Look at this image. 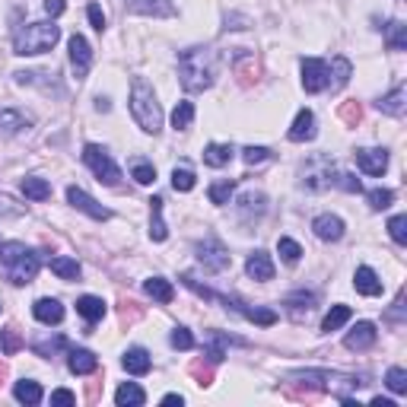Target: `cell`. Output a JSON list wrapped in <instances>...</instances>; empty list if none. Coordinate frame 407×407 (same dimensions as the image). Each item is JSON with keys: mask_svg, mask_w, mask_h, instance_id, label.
I'll return each instance as SVG.
<instances>
[{"mask_svg": "<svg viewBox=\"0 0 407 407\" xmlns=\"http://www.w3.org/2000/svg\"><path fill=\"white\" fill-rule=\"evenodd\" d=\"M302 185L312 191H324L338 185V169L328 156H312L306 166H302Z\"/></svg>", "mask_w": 407, "mask_h": 407, "instance_id": "6", "label": "cell"}, {"mask_svg": "<svg viewBox=\"0 0 407 407\" xmlns=\"http://www.w3.org/2000/svg\"><path fill=\"white\" fill-rule=\"evenodd\" d=\"M169 229L166 219H163V197H153L150 201V239L153 242H166Z\"/></svg>", "mask_w": 407, "mask_h": 407, "instance_id": "25", "label": "cell"}, {"mask_svg": "<svg viewBox=\"0 0 407 407\" xmlns=\"http://www.w3.org/2000/svg\"><path fill=\"white\" fill-rule=\"evenodd\" d=\"M354 287H356V293H363V296H379L382 293V280H379V274L372 271V267H356Z\"/></svg>", "mask_w": 407, "mask_h": 407, "instance_id": "21", "label": "cell"}, {"mask_svg": "<svg viewBox=\"0 0 407 407\" xmlns=\"http://www.w3.org/2000/svg\"><path fill=\"white\" fill-rule=\"evenodd\" d=\"M245 274H249L251 280H274V261L271 255H264V251H251L249 261H245Z\"/></svg>", "mask_w": 407, "mask_h": 407, "instance_id": "17", "label": "cell"}, {"mask_svg": "<svg viewBox=\"0 0 407 407\" xmlns=\"http://www.w3.org/2000/svg\"><path fill=\"white\" fill-rule=\"evenodd\" d=\"M172 188L175 191H191L194 188V172L188 166H175L172 169Z\"/></svg>", "mask_w": 407, "mask_h": 407, "instance_id": "39", "label": "cell"}, {"mask_svg": "<svg viewBox=\"0 0 407 407\" xmlns=\"http://www.w3.org/2000/svg\"><path fill=\"white\" fill-rule=\"evenodd\" d=\"M121 363H124V369H128L131 376H147V372H150V366H153L150 354H147L144 347H131Z\"/></svg>", "mask_w": 407, "mask_h": 407, "instance_id": "22", "label": "cell"}, {"mask_svg": "<svg viewBox=\"0 0 407 407\" xmlns=\"http://www.w3.org/2000/svg\"><path fill=\"white\" fill-rule=\"evenodd\" d=\"M388 233H392V239L398 242V245H407V217L404 213L388 219Z\"/></svg>", "mask_w": 407, "mask_h": 407, "instance_id": "44", "label": "cell"}, {"mask_svg": "<svg viewBox=\"0 0 407 407\" xmlns=\"http://www.w3.org/2000/svg\"><path fill=\"white\" fill-rule=\"evenodd\" d=\"M277 251H280V258L287 264H296L302 258V249H299V242H293V239H280L277 242Z\"/></svg>", "mask_w": 407, "mask_h": 407, "instance_id": "42", "label": "cell"}, {"mask_svg": "<svg viewBox=\"0 0 407 407\" xmlns=\"http://www.w3.org/2000/svg\"><path fill=\"white\" fill-rule=\"evenodd\" d=\"M338 185L344 191H350V194H360V191H363L360 178H356V175H347V172H338Z\"/></svg>", "mask_w": 407, "mask_h": 407, "instance_id": "48", "label": "cell"}, {"mask_svg": "<svg viewBox=\"0 0 407 407\" xmlns=\"http://www.w3.org/2000/svg\"><path fill=\"white\" fill-rule=\"evenodd\" d=\"M67 201L74 204L76 210L90 213L92 219H108V217H112V210H108V207H102V204H96L90 194H86L83 188H76V185H70V188H67Z\"/></svg>", "mask_w": 407, "mask_h": 407, "instance_id": "12", "label": "cell"}, {"mask_svg": "<svg viewBox=\"0 0 407 407\" xmlns=\"http://www.w3.org/2000/svg\"><path fill=\"white\" fill-rule=\"evenodd\" d=\"M264 207H267V204H264L261 191H245L239 201V217L245 219V223H251V219H258L264 213Z\"/></svg>", "mask_w": 407, "mask_h": 407, "instance_id": "20", "label": "cell"}, {"mask_svg": "<svg viewBox=\"0 0 407 407\" xmlns=\"http://www.w3.org/2000/svg\"><path fill=\"white\" fill-rule=\"evenodd\" d=\"M233 191H235V178H223V181H217V185H210V201L213 204H229Z\"/></svg>", "mask_w": 407, "mask_h": 407, "instance_id": "38", "label": "cell"}, {"mask_svg": "<svg viewBox=\"0 0 407 407\" xmlns=\"http://www.w3.org/2000/svg\"><path fill=\"white\" fill-rule=\"evenodd\" d=\"M376 340H379L376 324H372V322H360L354 331L344 338V347H347V350H356V354H360V350H369Z\"/></svg>", "mask_w": 407, "mask_h": 407, "instance_id": "13", "label": "cell"}, {"mask_svg": "<svg viewBox=\"0 0 407 407\" xmlns=\"http://www.w3.org/2000/svg\"><path fill=\"white\" fill-rule=\"evenodd\" d=\"M366 197H369V207H372V210H385V207H392V201H394V194L388 188H372Z\"/></svg>", "mask_w": 407, "mask_h": 407, "instance_id": "45", "label": "cell"}, {"mask_svg": "<svg viewBox=\"0 0 407 407\" xmlns=\"http://www.w3.org/2000/svg\"><path fill=\"white\" fill-rule=\"evenodd\" d=\"M67 366H70L74 376H90V372L99 369V356L90 354V350H70Z\"/></svg>", "mask_w": 407, "mask_h": 407, "instance_id": "19", "label": "cell"}, {"mask_svg": "<svg viewBox=\"0 0 407 407\" xmlns=\"http://www.w3.org/2000/svg\"><path fill=\"white\" fill-rule=\"evenodd\" d=\"M388 48L392 51H404L407 48V26L401 19H392L388 23Z\"/></svg>", "mask_w": 407, "mask_h": 407, "instance_id": "35", "label": "cell"}, {"mask_svg": "<svg viewBox=\"0 0 407 407\" xmlns=\"http://www.w3.org/2000/svg\"><path fill=\"white\" fill-rule=\"evenodd\" d=\"M38 255L26 249L23 242H3L0 245V274L13 283V287H26L38 274Z\"/></svg>", "mask_w": 407, "mask_h": 407, "instance_id": "2", "label": "cell"}, {"mask_svg": "<svg viewBox=\"0 0 407 407\" xmlns=\"http://www.w3.org/2000/svg\"><path fill=\"white\" fill-rule=\"evenodd\" d=\"M233 156H235L233 144H207V150H204V163H207V166H213V169L229 166V159H233Z\"/></svg>", "mask_w": 407, "mask_h": 407, "instance_id": "27", "label": "cell"}, {"mask_svg": "<svg viewBox=\"0 0 407 407\" xmlns=\"http://www.w3.org/2000/svg\"><path fill=\"white\" fill-rule=\"evenodd\" d=\"M287 306H290V312H293V318H302V306L306 309H315V296L312 293H296V296H287Z\"/></svg>", "mask_w": 407, "mask_h": 407, "instance_id": "40", "label": "cell"}, {"mask_svg": "<svg viewBox=\"0 0 407 407\" xmlns=\"http://www.w3.org/2000/svg\"><path fill=\"white\" fill-rule=\"evenodd\" d=\"M60 38V26L54 23H29L19 26L13 35V54L19 58H32V54H45L58 45Z\"/></svg>", "mask_w": 407, "mask_h": 407, "instance_id": "4", "label": "cell"}, {"mask_svg": "<svg viewBox=\"0 0 407 407\" xmlns=\"http://www.w3.org/2000/svg\"><path fill=\"white\" fill-rule=\"evenodd\" d=\"M350 315H354V312H350V306H334V309L328 312V315H324V322H322V331H324V334L338 331L340 324H347V322H350Z\"/></svg>", "mask_w": 407, "mask_h": 407, "instance_id": "33", "label": "cell"}, {"mask_svg": "<svg viewBox=\"0 0 407 407\" xmlns=\"http://www.w3.org/2000/svg\"><path fill=\"white\" fill-rule=\"evenodd\" d=\"M181 401H185L181 394H166V398H163V404H181Z\"/></svg>", "mask_w": 407, "mask_h": 407, "instance_id": "54", "label": "cell"}, {"mask_svg": "<svg viewBox=\"0 0 407 407\" xmlns=\"http://www.w3.org/2000/svg\"><path fill=\"white\" fill-rule=\"evenodd\" d=\"M76 312H80L90 324H96L106 318V302L99 299V296H80V299H76Z\"/></svg>", "mask_w": 407, "mask_h": 407, "instance_id": "23", "label": "cell"}, {"mask_svg": "<svg viewBox=\"0 0 407 407\" xmlns=\"http://www.w3.org/2000/svg\"><path fill=\"white\" fill-rule=\"evenodd\" d=\"M242 159H245V166H261L271 159V150L267 147H245L242 150Z\"/></svg>", "mask_w": 407, "mask_h": 407, "instance_id": "43", "label": "cell"}, {"mask_svg": "<svg viewBox=\"0 0 407 407\" xmlns=\"http://www.w3.org/2000/svg\"><path fill=\"white\" fill-rule=\"evenodd\" d=\"M124 10L137 16H159V19L175 16V7L169 0H124Z\"/></svg>", "mask_w": 407, "mask_h": 407, "instance_id": "11", "label": "cell"}, {"mask_svg": "<svg viewBox=\"0 0 407 407\" xmlns=\"http://www.w3.org/2000/svg\"><path fill=\"white\" fill-rule=\"evenodd\" d=\"M302 86L306 92H322L331 86V74H328V60L306 58L302 60Z\"/></svg>", "mask_w": 407, "mask_h": 407, "instance_id": "8", "label": "cell"}, {"mask_svg": "<svg viewBox=\"0 0 407 407\" xmlns=\"http://www.w3.org/2000/svg\"><path fill=\"white\" fill-rule=\"evenodd\" d=\"M147 401V394H144V388L140 385H134V382H124L115 392V404L118 407H140Z\"/></svg>", "mask_w": 407, "mask_h": 407, "instance_id": "26", "label": "cell"}, {"mask_svg": "<svg viewBox=\"0 0 407 407\" xmlns=\"http://www.w3.org/2000/svg\"><path fill=\"white\" fill-rule=\"evenodd\" d=\"M13 394H16V401H19V404H29L32 407V404H38V401H42V385L23 379V382H16Z\"/></svg>", "mask_w": 407, "mask_h": 407, "instance_id": "32", "label": "cell"}, {"mask_svg": "<svg viewBox=\"0 0 407 407\" xmlns=\"http://www.w3.org/2000/svg\"><path fill=\"white\" fill-rule=\"evenodd\" d=\"M67 347V338H54L51 344H42V340H35V344H32V350H35L38 356H51L54 350H64Z\"/></svg>", "mask_w": 407, "mask_h": 407, "instance_id": "47", "label": "cell"}, {"mask_svg": "<svg viewBox=\"0 0 407 407\" xmlns=\"http://www.w3.org/2000/svg\"><path fill=\"white\" fill-rule=\"evenodd\" d=\"M86 16H90V23H92V29H106V13H102V7H99V3H90V7H86Z\"/></svg>", "mask_w": 407, "mask_h": 407, "instance_id": "49", "label": "cell"}, {"mask_svg": "<svg viewBox=\"0 0 407 407\" xmlns=\"http://www.w3.org/2000/svg\"><path fill=\"white\" fill-rule=\"evenodd\" d=\"M131 175H134L137 185H153V181H156V169H153V163H144V159H137L134 166H131Z\"/></svg>", "mask_w": 407, "mask_h": 407, "instance_id": "37", "label": "cell"}, {"mask_svg": "<svg viewBox=\"0 0 407 407\" xmlns=\"http://www.w3.org/2000/svg\"><path fill=\"white\" fill-rule=\"evenodd\" d=\"M372 407H394V401H388V398H372Z\"/></svg>", "mask_w": 407, "mask_h": 407, "instance_id": "53", "label": "cell"}, {"mask_svg": "<svg viewBox=\"0 0 407 407\" xmlns=\"http://www.w3.org/2000/svg\"><path fill=\"white\" fill-rule=\"evenodd\" d=\"M32 315L42 324H60L64 322V306H60L58 299H38L35 306H32Z\"/></svg>", "mask_w": 407, "mask_h": 407, "instance_id": "18", "label": "cell"}, {"mask_svg": "<svg viewBox=\"0 0 407 407\" xmlns=\"http://www.w3.org/2000/svg\"><path fill=\"white\" fill-rule=\"evenodd\" d=\"M23 194L29 201H48L51 197V185L45 178H38V175H29V178H23Z\"/></svg>", "mask_w": 407, "mask_h": 407, "instance_id": "30", "label": "cell"}, {"mask_svg": "<svg viewBox=\"0 0 407 407\" xmlns=\"http://www.w3.org/2000/svg\"><path fill=\"white\" fill-rule=\"evenodd\" d=\"M312 229H315L318 239H324V242H338L340 235H344V219L334 217V213H322V217H315Z\"/></svg>", "mask_w": 407, "mask_h": 407, "instance_id": "15", "label": "cell"}, {"mask_svg": "<svg viewBox=\"0 0 407 407\" xmlns=\"http://www.w3.org/2000/svg\"><path fill=\"white\" fill-rule=\"evenodd\" d=\"M379 106V112H385V115H394V118H401V115H404V86H394L392 92H388V96H382L376 102Z\"/></svg>", "mask_w": 407, "mask_h": 407, "instance_id": "28", "label": "cell"}, {"mask_svg": "<svg viewBox=\"0 0 407 407\" xmlns=\"http://www.w3.org/2000/svg\"><path fill=\"white\" fill-rule=\"evenodd\" d=\"M356 166L366 175H382L388 169V153L385 150H356Z\"/></svg>", "mask_w": 407, "mask_h": 407, "instance_id": "16", "label": "cell"}, {"mask_svg": "<svg viewBox=\"0 0 407 407\" xmlns=\"http://www.w3.org/2000/svg\"><path fill=\"white\" fill-rule=\"evenodd\" d=\"M328 74L334 76V80H331V90H340V86H347V80L354 76V67H350L347 58H334L331 64H328Z\"/></svg>", "mask_w": 407, "mask_h": 407, "instance_id": "31", "label": "cell"}, {"mask_svg": "<svg viewBox=\"0 0 407 407\" xmlns=\"http://www.w3.org/2000/svg\"><path fill=\"white\" fill-rule=\"evenodd\" d=\"M70 64H74V76L83 80L90 74V64H92V51H90V42L83 35H70Z\"/></svg>", "mask_w": 407, "mask_h": 407, "instance_id": "10", "label": "cell"}, {"mask_svg": "<svg viewBox=\"0 0 407 407\" xmlns=\"http://www.w3.org/2000/svg\"><path fill=\"white\" fill-rule=\"evenodd\" d=\"M219 58L213 48H188V51L178 54V76L185 92H204L213 86V76H217Z\"/></svg>", "mask_w": 407, "mask_h": 407, "instance_id": "1", "label": "cell"}, {"mask_svg": "<svg viewBox=\"0 0 407 407\" xmlns=\"http://www.w3.org/2000/svg\"><path fill=\"white\" fill-rule=\"evenodd\" d=\"M290 379H302V382H318L322 392H334L340 401L347 398V392H356L366 385V379L347 376V372H328V369H306V372H293Z\"/></svg>", "mask_w": 407, "mask_h": 407, "instance_id": "5", "label": "cell"}, {"mask_svg": "<svg viewBox=\"0 0 407 407\" xmlns=\"http://www.w3.org/2000/svg\"><path fill=\"white\" fill-rule=\"evenodd\" d=\"M169 344H172L175 350H191V347H194V338H191L188 328H175L172 338H169Z\"/></svg>", "mask_w": 407, "mask_h": 407, "instance_id": "46", "label": "cell"}, {"mask_svg": "<svg viewBox=\"0 0 407 407\" xmlns=\"http://www.w3.org/2000/svg\"><path fill=\"white\" fill-rule=\"evenodd\" d=\"M29 124H32V118L26 112H19V108H0V128L10 131V134L29 128Z\"/></svg>", "mask_w": 407, "mask_h": 407, "instance_id": "29", "label": "cell"}, {"mask_svg": "<svg viewBox=\"0 0 407 407\" xmlns=\"http://www.w3.org/2000/svg\"><path fill=\"white\" fill-rule=\"evenodd\" d=\"M315 115L309 112V108H302L299 115H296V121H293V128H290V140L293 144H306V140H315Z\"/></svg>", "mask_w": 407, "mask_h": 407, "instance_id": "14", "label": "cell"}, {"mask_svg": "<svg viewBox=\"0 0 407 407\" xmlns=\"http://www.w3.org/2000/svg\"><path fill=\"white\" fill-rule=\"evenodd\" d=\"M191 121H194V106H191V102H178V106H175V112H172V128L175 131H185Z\"/></svg>", "mask_w": 407, "mask_h": 407, "instance_id": "36", "label": "cell"}, {"mask_svg": "<svg viewBox=\"0 0 407 407\" xmlns=\"http://www.w3.org/2000/svg\"><path fill=\"white\" fill-rule=\"evenodd\" d=\"M385 385H388L394 394H407V372L401 369V366H392L388 376H385Z\"/></svg>", "mask_w": 407, "mask_h": 407, "instance_id": "41", "label": "cell"}, {"mask_svg": "<svg viewBox=\"0 0 407 407\" xmlns=\"http://www.w3.org/2000/svg\"><path fill=\"white\" fill-rule=\"evenodd\" d=\"M340 115L347 121H360V106H356V102H347V106L340 108Z\"/></svg>", "mask_w": 407, "mask_h": 407, "instance_id": "52", "label": "cell"}, {"mask_svg": "<svg viewBox=\"0 0 407 407\" xmlns=\"http://www.w3.org/2000/svg\"><path fill=\"white\" fill-rule=\"evenodd\" d=\"M197 261L204 264V271L219 274L229 267V251L223 249L217 239H204L201 245H197Z\"/></svg>", "mask_w": 407, "mask_h": 407, "instance_id": "9", "label": "cell"}, {"mask_svg": "<svg viewBox=\"0 0 407 407\" xmlns=\"http://www.w3.org/2000/svg\"><path fill=\"white\" fill-rule=\"evenodd\" d=\"M51 404H76V394L67 392V388H58V392L51 394Z\"/></svg>", "mask_w": 407, "mask_h": 407, "instance_id": "50", "label": "cell"}, {"mask_svg": "<svg viewBox=\"0 0 407 407\" xmlns=\"http://www.w3.org/2000/svg\"><path fill=\"white\" fill-rule=\"evenodd\" d=\"M51 271L58 274L60 280H76L80 277V264L74 258H51Z\"/></svg>", "mask_w": 407, "mask_h": 407, "instance_id": "34", "label": "cell"}, {"mask_svg": "<svg viewBox=\"0 0 407 407\" xmlns=\"http://www.w3.org/2000/svg\"><path fill=\"white\" fill-rule=\"evenodd\" d=\"M144 293L150 296L153 302H163V306H169V302L175 299V290H172V283L169 280H163V277H150L144 283Z\"/></svg>", "mask_w": 407, "mask_h": 407, "instance_id": "24", "label": "cell"}, {"mask_svg": "<svg viewBox=\"0 0 407 407\" xmlns=\"http://www.w3.org/2000/svg\"><path fill=\"white\" fill-rule=\"evenodd\" d=\"M83 163L92 169V172H96V178L102 181V185H108V188H112V185H118L121 169L115 166L112 156H108V153L102 150V147L86 144V147H83Z\"/></svg>", "mask_w": 407, "mask_h": 407, "instance_id": "7", "label": "cell"}, {"mask_svg": "<svg viewBox=\"0 0 407 407\" xmlns=\"http://www.w3.org/2000/svg\"><path fill=\"white\" fill-rule=\"evenodd\" d=\"M131 115L147 134H159V128H163V108H159L156 92L144 76H134V83H131Z\"/></svg>", "mask_w": 407, "mask_h": 407, "instance_id": "3", "label": "cell"}, {"mask_svg": "<svg viewBox=\"0 0 407 407\" xmlns=\"http://www.w3.org/2000/svg\"><path fill=\"white\" fill-rule=\"evenodd\" d=\"M64 7H67L64 0H45V13L51 16V19H54V16H60V13H64Z\"/></svg>", "mask_w": 407, "mask_h": 407, "instance_id": "51", "label": "cell"}]
</instances>
